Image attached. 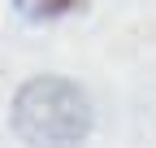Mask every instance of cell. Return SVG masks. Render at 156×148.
I'll return each instance as SVG.
<instances>
[{"label": "cell", "instance_id": "cell-1", "mask_svg": "<svg viewBox=\"0 0 156 148\" xmlns=\"http://www.w3.org/2000/svg\"><path fill=\"white\" fill-rule=\"evenodd\" d=\"M13 131L30 148H74L91 131V100L78 83L39 74L13 100Z\"/></svg>", "mask_w": 156, "mask_h": 148}, {"label": "cell", "instance_id": "cell-2", "mask_svg": "<svg viewBox=\"0 0 156 148\" xmlns=\"http://www.w3.org/2000/svg\"><path fill=\"white\" fill-rule=\"evenodd\" d=\"M17 9H22L26 17H61L69 9H78L83 0H13Z\"/></svg>", "mask_w": 156, "mask_h": 148}]
</instances>
